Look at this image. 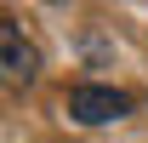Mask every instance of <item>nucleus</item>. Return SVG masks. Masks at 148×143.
I'll list each match as a JSON object with an SVG mask.
<instances>
[{
	"mask_svg": "<svg viewBox=\"0 0 148 143\" xmlns=\"http://www.w3.org/2000/svg\"><path fill=\"white\" fill-rule=\"evenodd\" d=\"M34 80H40V46L12 17H0V86L6 92H29Z\"/></svg>",
	"mask_w": 148,
	"mask_h": 143,
	"instance_id": "obj_1",
	"label": "nucleus"
},
{
	"mask_svg": "<svg viewBox=\"0 0 148 143\" xmlns=\"http://www.w3.org/2000/svg\"><path fill=\"white\" fill-rule=\"evenodd\" d=\"M131 115V92H114V86H74L69 92V120L74 126H108Z\"/></svg>",
	"mask_w": 148,
	"mask_h": 143,
	"instance_id": "obj_2",
	"label": "nucleus"
}]
</instances>
